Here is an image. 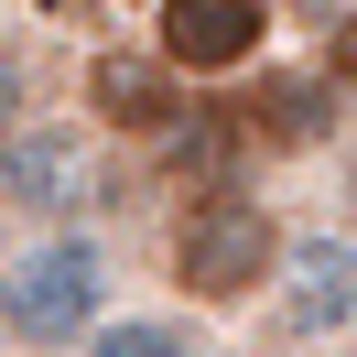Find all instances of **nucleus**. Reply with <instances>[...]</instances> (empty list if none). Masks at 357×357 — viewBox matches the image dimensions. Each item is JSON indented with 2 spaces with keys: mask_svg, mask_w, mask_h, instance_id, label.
I'll use <instances>...</instances> for the list:
<instances>
[{
  "mask_svg": "<svg viewBox=\"0 0 357 357\" xmlns=\"http://www.w3.org/2000/svg\"><path fill=\"white\" fill-rule=\"evenodd\" d=\"M119 314V238L98 217L22 227L0 249V347L11 357H76Z\"/></svg>",
  "mask_w": 357,
  "mask_h": 357,
  "instance_id": "f257e3e1",
  "label": "nucleus"
},
{
  "mask_svg": "<svg viewBox=\"0 0 357 357\" xmlns=\"http://www.w3.org/2000/svg\"><path fill=\"white\" fill-rule=\"evenodd\" d=\"M271 271H282V217H271V195H249V184H195V195H174V227H162V282H174L184 314H249L271 292Z\"/></svg>",
  "mask_w": 357,
  "mask_h": 357,
  "instance_id": "f03ea898",
  "label": "nucleus"
},
{
  "mask_svg": "<svg viewBox=\"0 0 357 357\" xmlns=\"http://www.w3.org/2000/svg\"><path fill=\"white\" fill-rule=\"evenodd\" d=\"M109 206V141L66 109H33L22 130H0V217L22 227H76Z\"/></svg>",
  "mask_w": 357,
  "mask_h": 357,
  "instance_id": "7ed1b4c3",
  "label": "nucleus"
},
{
  "mask_svg": "<svg viewBox=\"0 0 357 357\" xmlns=\"http://www.w3.org/2000/svg\"><path fill=\"white\" fill-rule=\"evenodd\" d=\"M271 347H347L357 335V227H282V271L260 292Z\"/></svg>",
  "mask_w": 357,
  "mask_h": 357,
  "instance_id": "20e7f679",
  "label": "nucleus"
},
{
  "mask_svg": "<svg viewBox=\"0 0 357 357\" xmlns=\"http://www.w3.org/2000/svg\"><path fill=\"white\" fill-rule=\"evenodd\" d=\"M195 119V87L162 66L152 44H98L87 54V130L119 152H162V141Z\"/></svg>",
  "mask_w": 357,
  "mask_h": 357,
  "instance_id": "39448f33",
  "label": "nucleus"
},
{
  "mask_svg": "<svg viewBox=\"0 0 357 357\" xmlns=\"http://www.w3.org/2000/svg\"><path fill=\"white\" fill-rule=\"evenodd\" d=\"M271 44V0H152V54L184 76V87H217V76H249Z\"/></svg>",
  "mask_w": 357,
  "mask_h": 357,
  "instance_id": "423d86ee",
  "label": "nucleus"
},
{
  "mask_svg": "<svg viewBox=\"0 0 357 357\" xmlns=\"http://www.w3.org/2000/svg\"><path fill=\"white\" fill-rule=\"evenodd\" d=\"M238 130H249V152H325L347 130V98L325 87V66H282L238 98Z\"/></svg>",
  "mask_w": 357,
  "mask_h": 357,
  "instance_id": "0eeeda50",
  "label": "nucleus"
},
{
  "mask_svg": "<svg viewBox=\"0 0 357 357\" xmlns=\"http://www.w3.org/2000/svg\"><path fill=\"white\" fill-rule=\"evenodd\" d=\"M76 357H217V335H206V314H184V303H119Z\"/></svg>",
  "mask_w": 357,
  "mask_h": 357,
  "instance_id": "6e6552de",
  "label": "nucleus"
},
{
  "mask_svg": "<svg viewBox=\"0 0 357 357\" xmlns=\"http://www.w3.org/2000/svg\"><path fill=\"white\" fill-rule=\"evenodd\" d=\"M314 66H325V87H335V98L357 109V0H347V11L325 22V54H314Z\"/></svg>",
  "mask_w": 357,
  "mask_h": 357,
  "instance_id": "1a4fd4ad",
  "label": "nucleus"
},
{
  "mask_svg": "<svg viewBox=\"0 0 357 357\" xmlns=\"http://www.w3.org/2000/svg\"><path fill=\"white\" fill-rule=\"evenodd\" d=\"M33 109H44V98H33V54L11 44V33H0V130H22Z\"/></svg>",
  "mask_w": 357,
  "mask_h": 357,
  "instance_id": "9d476101",
  "label": "nucleus"
},
{
  "mask_svg": "<svg viewBox=\"0 0 357 357\" xmlns=\"http://www.w3.org/2000/svg\"><path fill=\"white\" fill-rule=\"evenodd\" d=\"M271 11H292V22H314V33H325L335 11H347V0H271Z\"/></svg>",
  "mask_w": 357,
  "mask_h": 357,
  "instance_id": "9b49d317",
  "label": "nucleus"
}]
</instances>
